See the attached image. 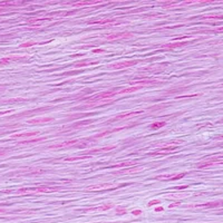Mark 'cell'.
Wrapping results in <instances>:
<instances>
[{"label": "cell", "mask_w": 223, "mask_h": 223, "mask_svg": "<svg viewBox=\"0 0 223 223\" xmlns=\"http://www.w3.org/2000/svg\"><path fill=\"white\" fill-rule=\"evenodd\" d=\"M62 190L55 186H35V188H21L17 191H6L5 193H14V194H36V193H48Z\"/></svg>", "instance_id": "obj_1"}, {"label": "cell", "mask_w": 223, "mask_h": 223, "mask_svg": "<svg viewBox=\"0 0 223 223\" xmlns=\"http://www.w3.org/2000/svg\"><path fill=\"white\" fill-rule=\"evenodd\" d=\"M92 141H95V137H90V138H86V140H71L68 142H63V143L50 145L49 149H63V147H71V146L84 147V146L89 144V142Z\"/></svg>", "instance_id": "obj_2"}, {"label": "cell", "mask_w": 223, "mask_h": 223, "mask_svg": "<svg viewBox=\"0 0 223 223\" xmlns=\"http://www.w3.org/2000/svg\"><path fill=\"white\" fill-rule=\"evenodd\" d=\"M112 103V98L108 99H101V101H93V102H87L84 105L78 106V108L80 110H89V108H97L98 106H104Z\"/></svg>", "instance_id": "obj_3"}, {"label": "cell", "mask_w": 223, "mask_h": 223, "mask_svg": "<svg viewBox=\"0 0 223 223\" xmlns=\"http://www.w3.org/2000/svg\"><path fill=\"white\" fill-rule=\"evenodd\" d=\"M127 184H122V185H117V184H97V185H90L87 188L88 191H99V190H114V188H118L119 186H125Z\"/></svg>", "instance_id": "obj_4"}, {"label": "cell", "mask_w": 223, "mask_h": 223, "mask_svg": "<svg viewBox=\"0 0 223 223\" xmlns=\"http://www.w3.org/2000/svg\"><path fill=\"white\" fill-rule=\"evenodd\" d=\"M144 113V110H135V112H127V113H123V114H119L117 115L116 117H114L113 119H110V123L112 122H117V121H124V119H127V118H132L134 116H138L141 114Z\"/></svg>", "instance_id": "obj_5"}, {"label": "cell", "mask_w": 223, "mask_h": 223, "mask_svg": "<svg viewBox=\"0 0 223 223\" xmlns=\"http://www.w3.org/2000/svg\"><path fill=\"white\" fill-rule=\"evenodd\" d=\"M137 63H140L138 60H128V62H119V63H115L113 65H110L108 68L114 69V71H118V69H123V68H127V67L134 66Z\"/></svg>", "instance_id": "obj_6"}, {"label": "cell", "mask_w": 223, "mask_h": 223, "mask_svg": "<svg viewBox=\"0 0 223 223\" xmlns=\"http://www.w3.org/2000/svg\"><path fill=\"white\" fill-rule=\"evenodd\" d=\"M218 164H223V158H210V160L204 161L202 163H197V164H196V167L207 168V167H211V166H214V165H218Z\"/></svg>", "instance_id": "obj_7"}, {"label": "cell", "mask_w": 223, "mask_h": 223, "mask_svg": "<svg viewBox=\"0 0 223 223\" xmlns=\"http://www.w3.org/2000/svg\"><path fill=\"white\" fill-rule=\"evenodd\" d=\"M177 149V146H174V145H170L168 144L166 147H162V149H158L154 152L149 153L147 155H161V154H170V153H174Z\"/></svg>", "instance_id": "obj_8"}, {"label": "cell", "mask_w": 223, "mask_h": 223, "mask_svg": "<svg viewBox=\"0 0 223 223\" xmlns=\"http://www.w3.org/2000/svg\"><path fill=\"white\" fill-rule=\"evenodd\" d=\"M133 34L129 32H115V34H110V35L106 36L107 40H116V39H124V38H129L132 37Z\"/></svg>", "instance_id": "obj_9"}, {"label": "cell", "mask_w": 223, "mask_h": 223, "mask_svg": "<svg viewBox=\"0 0 223 223\" xmlns=\"http://www.w3.org/2000/svg\"><path fill=\"white\" fill-rule=\"evenodd\" d=\"M158 79L155 78H146V79H140V80H132V84L134 85H140V86H147V85H152V84H157Z\"/></svg>", "instance_id": "obj_10"}, {"label": "cell", "mask_w": 223, "mask_h": 223, "mask_svg": "<svg viewBox=\"0 0 223 223\" xmlns=\"http://www.w3.org/2000/svg\"><path fill=\"white\" fill-rule=\"evenodd\" d=\"M186 175V173H179V174H168V175H158L156 180H180Z\"/></svg>", "instance_id": "obj_11"}, {"label": "cell", "mask_w": 223, "mask_h": 223, "mask_svg": "<svg viewBox=\"0 0 223 223\" xmlns=\"http://www.w3.org/2000/svg\"><path fill=\"white\" fill-rule=\"evenodd\" d=\"M223 206V201H215V202H209L204 204H196L192 205V207H201V209H212V207Z\"/></svg>", "instance_id": "obj_12"}, {"label": "cell", "mask_w": 223, "mask_h": 223, "mask_svg": "<svg viewBox=\"0 0 223 223\" xmlns=\"http://www.w3.org/2000/svg\"><path fill=\"white\" fill-rule=\"evenodd\" d=\"M116 23L115 18H106V19H101V20H90L87 24L88 25H103V26H107V25L114 24Z\"/></svg>", "instance_id": "obj_13"}, {"label": "cell", "mask_w": 223, "mask_h": 223, "mask_svg": "<svg viewBox=\"0 0 223 223\" xmlns=\"http://www.w3.org/2000/svg\"><path fill=\"white\" fill-rule=\"evenodd\" d=\"M115 149V146H106V147H101V149H88L85 152V155L87 156H90L93 154H98V153L102 152H108V151H112V149Z\"/></svg>", "instance_id": "obj_14"}, {"label": "cell", "mask_w": 223, "mask_h": 223, "mask_svg": "<svg viewBox=\"0 0 223 223\" xmlns=\"http://www.w3.org/2000/svg\"><path fill=\"white\" fill-rule=\"evenodd\" d=\"M188 41H179V43H171V44H165L162 46V48L164 49H173V48L176 47H182V46H185V45H188Z\"/></svg>", "instance_id": "obj_15"}, {"label": "cell", "mask_w": 223, "mask_h": 223, "mask_svg": "<svg viewBox=\"0 0 223 223\" xmlns=\"http://www.w3.org/2000/svg\"><path fill=\"white\" fill-rule=\"evenodd\" d=\"M98 64V60H93V59H84V60H79L75 64V67H83V66H88V65H96Z\"/></svg>", "instance_id": "obj_16"}, {"label": "cell", "mask_w": 223, "mask_h": 223, "mask_svg": "<svg viewBox=\"0 0 223 223\" xmlns=\"http://www.w3.org/2000/svg\"><path fill=\"white\" fill-rule=\"evenodd\" d=\"M113 206V204H104V205H101L98 207H88V209H85L84 212H89V211H106V210H110V207Z\"/></svg>", "instance_id": "obj_17"}, {"label": "cell", "mask_w": 223, "mask_h": 223, "mask_svg": "<svg viewBox=\"0 0 223 223\" xmlns=\"http://www.w3.org/2000/svg\"><path fill=\"white\" fill-rule=\"evenodd\" d=\"M143 86H140V85H135L133 87H128V88H124V89H119L118 90L117 95H123V94H128V93H133V92H136L138 89H142Z\"/></svg>", "instance_id": "obj_18"}, {"label": "cell", "mask_w": 223, "mask_h": 223, "mask_svg": "<svg viewBox=\"0 0 223 223\" xmlns=\"http://www.w3.org/2000/svg\"><path fill=\"white\" fill-rule=\"evenodd\" d=\"M38 132H32V133H20V134H15V135H11V138H26V137H34L36 135H38Z\"/></svg>", "instance_id": "obj_19"}, {"label": "cell", "mask_w": 223, "mask_h": 223, "mask_svg": "<svg viewBox=\"0 0 223 223\" xmlns=\"http://www.w3.org/2000/svg\"><path fill=\"white\" fill-rule=\"evenodd\" d=\"M165 68V66H151L146 68H142L141 71H147V73H161Z\"/></svg>", "instance_id": "obj_20"}, {"label": "cell", "mask_w": 223, "mask_h": 223, "mask_svg": "<svg viewBox=\"0 0 223 223\" xmlns=\"http://www.w3.org/2000/svg\"><path fill=\"white\" fill-rule=\"evenodd\" d=\"M54 121L51 117H43V118H35V119H30L28 121L29 124H45V123H48V122Z\"/></svg>", "instance_id": "obj_21"}, {"label": "cell", "mask_w": 223, "mask_h": 223, "mask_svg": "<svg viewBox=\"0 0 223 223\" xmlns=\"http://www.w3.org/2000/svg\"><path fill=\"white\" fill-rule=\"evenodd\" d=\"M137 162L136 161H125V162H121V163H117V164L110 165L112 168L115 167H124V166H132V165H135Z\"/></svg>", "instance_id": "obj_22"}, {"label": "cell", "mask_w": 223, "mask_h": 223, "mask_svg": "<svg viewBox=\"0 0 223 223\" xmlns=\"http://www.w3.org/2000/svg\"><path fill=\"white\" fill-rule=\"evenodd\" d=\"M201 20H222L223 19V15H218V14H214V15H206V16H201L200 17Z\"/></svg>", "instance_id": "obj_23"}, {"label": "cell", "mask_w": 223, "mask_h": 223, "mask_svg": "<svg viewBox=\"0 0 223 223\" xmlns=\"http://www.w3.org/2000/svg\"><path fill=\"white\" fill-rule=\"evenodd\" d=\"M92 123H94V119L79 122V123H76V124H74V125L71 126V128H79V127H83V126H87L88 124H92Z\"/></svg>", "instance_id": "obj_24"}, {"label": "cell", "mask_w": 223, "mask_h": 223, "mask_svg": "<svg viewBox=\"0 0 223 223\" xmlns=\"http://www.w3.org/2000/svg\"><path fill=\"white\" fill-rule=\"evenodd\" d=\"M24 2H18V1H2L0 2V6H5V7H9V6H23Z\"/></svg>", "instance_id": "obj_25"}, {"label": "cell", "mask_w": 223, "mask_h": 223, "mask_svg": "<svg viewBox=\"0 0 223 223\" xmlns=\"http://www.w3.org/2000/svg\"><path fill=\"white\" fill-rule=\"evenodd\" d=\"M142 168L141 167H134V168H126V170H121V171H117L115 172V174H124V173H132V172H137V171H141Z\"/></svg>", "instance_id": "obj_26"}, {"label": "cell", "mask_w": 223, "mask_h": 223, "mask_svg": "<svg viewBox=\"0 0 223 223\" xmlns=\"http://www.w3.org/2000/svg\"><path fill=\"white\" fill-rule=\"evenodd\" d=\"M45 138L44 137H39V138H32V140H25V141L18 142L20 144H29V143H38V142L44 141Z\"/></svg>", "instance_id": "obj_27"}, {"label": "cell", "mask_w": 223, "mask_h": 223, "mask_svg": "<svg viewBox=\"0 0 223 223\" xmlns=\"http://www.w3.org/2000/svg\"><path fill=\"white\" fill-rule=\"evenodd\" d=\"M95 4H99V2H96V1H82V2H75V4H73V6L80 7V6H89V5H95Z\"/></svg>", "instance_id": "obj_28"}, {"label": "cell", "mask_w": 223, "mask_h": 223, "mask_svg": "<svg viewBox=\"0 0 223 223\" xmlns=\"http://www.w3.org/2000/svg\"><path fill=\"white\" fill-rule=\"evenodd\" d=\"M164 125H166L165 122H156V123H153L152 125L149 126V128L151 129H158V128H161V127H163Z\"/></svg>", "instance_id": "obj_29"}, {"label": "cell", "mask_w": 223, "mask_h": 223, "mask_svg": "<svg viewBox=\"0 0 223 223\" xmlns=\"http://www.w3.org/2000/svg\"><path fill=\"white\" fill-rule=\"evenodd\" d=\"M19 59H23V57H8V58L0 59V64H7L9 62H15V60H19Z\"/></svg>", "instance_id": "obj_30"}, {"label": "cell", "mask_w": 223, "mask_h": 223, "mask_svg": "<svg viewBox=\"0 0 223 223\" xmlns=\"http://www.w3.org/2000/svg\"><path fill=\"white\" fill-rule=\"evenodd\" d=\"M116 213L117 214H121V215H124V214H126V210L125 209H116Z\"/></svg>", "instance_id": "obj_31"}, {"label": "cell", "mask_w": 223, "mask_h": 223, "mask_svg": "<svg viewBox=\"0 0 223 223\" xmlns=\"http://www.w3.org/2000/svg\"><path fill=\"white\" fill-rule=\"evenodd\" d=\"M34 45H36V43L29 41V43H25V44H23V45H20V47H29V46H34Z\"/></svg>", "instance_id": "obj_32"}, {"label": "cell", "mask_w": 223, "mask_h": 223, "mask_svg": "<svg viewBox=\"0 0 223 223\" xmlns=\"http://www.w3.org/2000/svg\"><path fill=\"white\" fill-rule=\"evenodd\" d=\"M154 204H160V200H153V201L149 202V206H152Z\"/></svg>", "instance_id": "obj_33"}, {"label": "cell", "mask_w": 223, "mask_h": 223, "mask_svg": "<svg viewBox=\"0 0 223 223\" xmlns=\"http://www.w3.org/2000/svg\"><path fill=\"white\" fill-rule=\"evenodd\" d=\"M11 112H12V110H1V112H0V116H1V115H6V114H9V113H11Z\"/></svg>", "instance_id": "obj_34"}, {"label": "cell", "mask_w": 223, "mask_h": 223, "mask_svg": "<svg viewBox=\"0 0 223 223\" xmlns=\"http://www.w3.org/2000/svg\"><path fill=\"white\" fill-rule=\"evenodd\" d=\"M132 214L140 215V214H142V211H141V210H134V211H132Z\"/></svg>", "instance_id": "obj_35"}, {"label": "cell", "mask_w": 223, "mask_h": 223, "mask_svg": "<svg viewBox=\"0 0 223 223\" xmlns=\"http://www.w3.org/2000/svg\"><path fill=\"white\" fill-rule=\"evenodd\" d=\"M213 32H223V27H219L216 28V29H214V30H212Z\"/></svg>", "instance_id": "obj_36"}, {"label": "cell", "mask_w": 223, "mask_h": 223, "mask_svg": "<svg viewBox=\"0 0 223 223\" xmlns=\"http://www.w3.org/2000/svg\"><path fill=\"white\" fill-rule=\"evenodd\" d=\"M179 204H180V202H175V203H172V204H171V205H170L168 207H170V209H172V207H174V206H177Z\"/></svg>", "instance_id": "obj_37"}, {"label": "cell", "mask_w": 223, "mask_h": 223, "mask_svg": "<svg viewBox=\"0 0 223 223\" xmlns=\"http://www.w3.org/2000/svg\"><path fill=\"white\" fill-rule=\"evenodd\" d=\"M6 152H7V149H0V156H1V155H4V154H6Z\"/></svg>", "instance_id": "obj_38"}, {"label": "cell", "mask_w": 223, "mask_h": 223, "mask_svg": "<svg viewBox=\"0 0 223 223\" xmlns=\"http://www.w3.org/2000/svg\"><path fill=\"white\" fill-rule=\"evenodd\" d=\"M155 211L156 212H161V211H163V207L162 206H158L157 209H155Z\"/></svg>", "instance_id": "obj_39"}, {"label": "cell", "mask_w": 223, "mask_h": 223, "mask_svg": "<svg viewBox=\"0 0 223 223\" xmlns=\"http://www.w3.org/2000/svg\"><path fill=\"white\" fill-rule=\"evenodd\" d=\"M103 51H104L103 49H95V50H94V54H96V53H103Z\"/></svg>", "instance_id": "obj_40"}, {"label": "cell", "mask_w": 223, "mask_h": 223, "mask_svg": "<svg viewBox=\"0 0 223 223\" xmlns=\"http://www.w3.org/2000/svg\"><path fill=\"white\" fill-rule=\"evenodd\" d=\"M5 212H6V210H5V209H1V207H0V213H5Z\"/></svg>", "instance_id": "obj_41"}, {"label": "cell", "mask_w": 223, "mask_h": 223, "mask_svg": "<svg viewBox=\"0 0 223 223\" xmlns=\"http://www.w3.org/2000/svg\"><path fill=\"white\" fill-rule=\"evenodd\" d=\"M2 134H5V131L4 129H0V135H2Z\"/></svg>", "instance_id": "obj_42"}]
</instances>
